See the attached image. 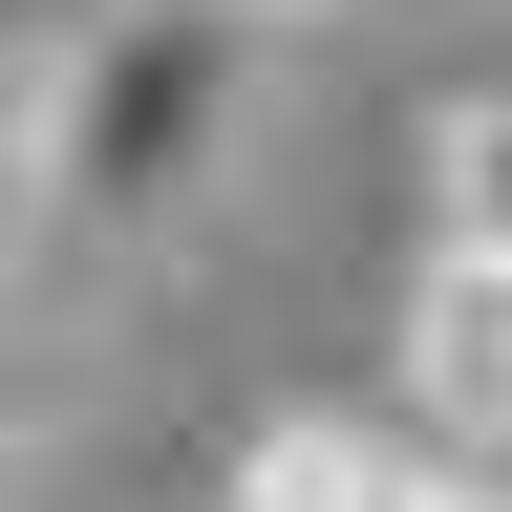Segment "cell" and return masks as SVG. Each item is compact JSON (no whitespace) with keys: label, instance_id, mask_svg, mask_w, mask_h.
Here are the masks:
<instances>
[{"label":"cell","instance_id":"52a82bcc","mask_svg":"<svg viewBox=\"0 0 512 512\" xmlns=\"http://www.w3.org/2000/svg\"><path fill=\"white\" fill-rule=\"evenodd\" d=\"M470 86H512V22H491V64H470Z\"/></svg>","mask_w":512,"mask_h":512},{"label":"cell","instance_id":"277c9868","mask_svg":"<svg viewBox=\"0 0 512 512\" xmlns=\"http://www.w3.org/2000/svg\"><path fill=\"white\" fill-rule=\"evenodd\" d=\"M427 235L448 256H512V86H448L427 107Z\"/></svg>","mask_w":512,"mask_h":512},{"label":"cell","instance_id":"5b68a950","mask_svg":"<svg viewBox=\"0 0 512 512\" xmlns=\"http://www.w3.org/2000/svg\"><path fill=\"white\" fill-rule=\"evenodd\" d=\"M22 107H43V43H0V278H22Z\"/></svg>","mask_w":512,"mask_h":512},{"label":"cell","instance_id":"7a4b0ae2","mask_svg":"<svg viewBox=\"0 0 512 512\" xmlns=\"http://www.w3.org/2000/svg\"><path fill=\"white\" fill-rule=\"evenodd\" d=\"M214 512H512V470L448 448V427H406V406H278L214 470Z\"/></svg>","mask_w":512,"mask_h":512},{"label":"cell","instance_id":"3957f363","mask_svg":"<svg viewBox=\"0 0 512 512\" xmlns=\"http://www.w3.org/2000/svg\"><path fill=\"white\" fill-rule=\"evenodd\" d=\"M406 427H448V448L512 470V256L427 235V278H406Z\"/></svg>","mask_w":512,"mask_h":512},{"label":"cell","instance_id":"6da1fadb","mask_svg":"<svg viewBox=\"0 0 512 512\" xmlns=\"http://www.w3.org/2000/svg\"><path fill=\"white\" fill-rule=\"evenodd\" d=\"M256 128V22L235 0H107L86 43H43V107H22V256H150L192 192L235 171Z\"/></svg>","mask_w":512,"mask_h":512},{"label":"cell","instance_id":"8992f818","mask_svg":"<svg viewBox=\"0 0 512 512\" xmlns=\"http://www.w3.org/2000/svg\"><path fill=\"white\" fill-rule=\"evenodd\" d=\"M235 22H256V43H278V22H342V0H235Z\"/></svg>","mask_w":512,"mask_h":512}]
</instances>
